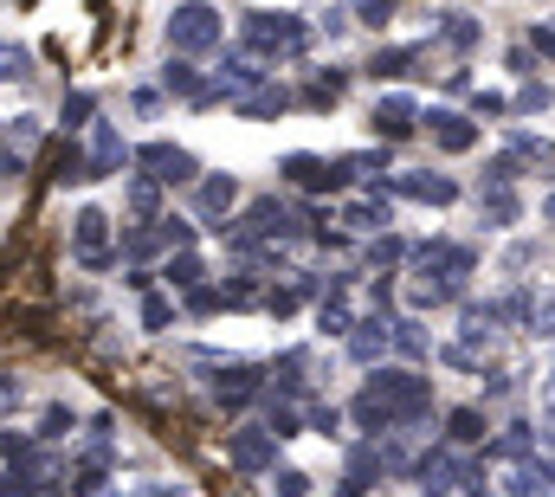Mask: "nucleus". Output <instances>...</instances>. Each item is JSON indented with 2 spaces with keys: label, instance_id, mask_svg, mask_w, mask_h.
<instances>
[{
  "label": "nucleus",
  "instance_id": "nucleus-1",
  "mask_svg": "<svg viewBox=\"0 0 555 497\" xmlns=\"http://www.w3.org/2000/svg\"><path fill=\"white\" fill-rule=\"evenodd\" d=\"M426 407H433V387H426L420 374H375V381L362 387V400H356V420H362L369 433H382V426L420 420Z\"/></svg>",
  "mask_w": 555,
  "mask_h": 497
},
{
  "label": "nucleus",
  "instance_id": "nucleus-2",
  "mask_svg": "<svg viewBox=\"0 0 555 497\" xmlns=\"http://www.w3.org/2000/svg\"><path fill=\"white\" fill-rule=\"evenodd\" d=\"M168 46H175V52H207V46H220V13H214L207 0L175 7V13H168Z\"/></svg>",
  "mask_w": 555,
  "mask_h": 497
},
{
  "label": "nucleus",
  "instance_id": "nucleus-3",
  "mask_svg": "<svg viewBox=\"0 0 555 497\" xmlns=\"http://www.w3.org/2000/svg\"><path fill=\"white\" fill-rule=\"evenodd\" d=\"M246 46H253V52H266V59H272V52L291 59V52H304V46H310V33H304L291 13H246Z\"/></svg>",
  "mask_w": 555,
  "mask_h": 497
},
{
  "label": "nucleus",
  "instance_id": "nucleus-4",
  "mask_svg": "<svg viewBox=\"0 0 555 497\" xmlns=\"http://www.w3.org/2000/svg\"><path fill=\"white\" fill-rule=\"evenodd\" d=\"M72 246H78L85 265H111V220H104L98 207H85L78 227H72Z\"/></svg>",
  "mask_w": 555,
  "mask_h": 497
},
{
  "label": "nucleus",
  "instance_id": "nucleus-5",
  "mask_svg": "<svg viewBox=\"0 0 555 497\" xmlns=\"http://www.w3.org/2000/svg\"><path fill=\"white\" fill-rule=\"evenodd\" d=\"M227 453H233V466H240V472H266V466H272V453H278V433L246 426V433H233V439H227Z\"/></svg>",
  "mask_w": 555,
  "mask_h": 497
},
{
  "label": "nucleus",
  "instance_id": "nucleus-6",
  "mask_svg": "<svg viewBox=\"0 0 555 497\" xmlns=\"http://www.w3.org/2000/svg\"><path fill=\"white\" fill-rule=\"evenodd\" d=\"M142 168H155V181H194V155L175 149V142H149L142 149Z\"/></svg>",
  "mask_w": 555,
  "mask_h": 497
},
{
  "label": "nucleus",
  "instance_id": "nucleus-7",
  "mask_svg": "<svg viewBox=\"0 0 555 497\" xmlns=\"http://www.w3.org/2000/svg\"><path fill=\"white\" fill-rule=\"evenodd\" d=\"M426 129H433V142H439V149H452V155H459V149H472V142H478V129L465 124V117H459V111H433V117H426Z\"/></svg>",
  "mask_w": 555,
  "mask_h": 497
},
{
  "label": "nucleus",
  "instance_id": "nucleus-8",
  "mask_svg": "<svg viewBox=\"0 0 555 497\" xmlns=\"http://www.w3.org/2000/svg\"><path fill=\"white\" fill-rule=\"evenodd\" d=\"M395 188H401V194H414V201H433V207L459 201V181H446V175H401Z\"/></svg>",
  "mask_w": 555,
  "mask_h": 497
},
{
  "label": "nucleus",
  "instance_id": "nucleus-9",
  "mask_svg": "<svg viewBox=\"0 0 555 497\" xmlns=\"http://www.w3.org/2000/svg\"><path fill=\"white\" fill-rule=\"evenodd\" d=\"M369 124H375V136H388V142H395V136H408V129H414V104H408V98H382Z\"/></svg>",
  "mask_w": 555,
  "mask_h": 497
},
{
  "label": "nucleus",
  "instance_id": "nucleus-10",
  "mask_svg": "<svg viewBox=\"0 0 555 497\" xmlns=\"http://www.w3.org/2000/svg\"><path fill=\"white\" fill-rule=\"evenodd\" d=\"M214 394H220V400H233V407H240V400H253V394H259V369H220Z\"/></svg>",
  "mask_w": 555,
  "mask_h": 497
},
{
  "label": "nucleus",
  "instance_id": "nucleus-11",
  "mask_svg": "<svg viewBox=\"0 0 555 497\" xmlns=\"http://www.w3.org/2000/svg\"><path fill=\"white\" fill-rule=\"evenodd\" d=\"M117 162H124V142H117V129L98 124V142H91V181H98V175H111Z\"/></svg>",
  "mask_w": 555,
  "mask_h": 497
},
{
  "label": "nucleus",
  "instance_id": "nucleus-12",
  "mask_svg": "<svg viewBox=\"0 0 555 497\" xmlns=\"http://www.w3.org/2000/svg\"><path fill=\"white\" fill-rule=\"evenodd\" d=\"M511 497H555V472L550 466H524V472L511 479Z\"/></svg>",
  "mask_w": 555,
  "mask_h": 497
},
{
  "label": "nucleus",
  "instance_id": "nucleus-13",
  "mask_svg": "<svg viewBox=\"0 0 555 497\" xmlns=\"http://www.w3.org/2000/svg\"><path fill=\"white\" fill-rule=\"evenodd\" d=\"M233 201H240V181H233V175H220V181L201 188V207H207V214H227Z\"/></svg>",
  "mask_w": 555,
  "mask_h": 497
},
{
  "label": "nucleus",
  "instance_id": "nucleus-14",
  "mask_svg": "<svg viewBox=\"0 0 555 497\" xmlns=\"http://www.w3.org/2000/svg\"><path fill=\"white\" fill-rule=\"evenodd\" d=\"M362 362H375L382 349H388V323H356V343H349Z\"/></svg>",
  "mask_w": 555,
  "mask_h": 497
},
{
  "label": "nucleus",
  "instance_id": "nucleus-15",
  "mask_svg": "<svg viewBox=\"0 0 555 497\" xmlns=\"http://www.w3.org/2000/svg\"><path fill=\"white\" fill-rule=\"evenodd\" d=\"M446 426H452V439H459V446H478V439H485V413H478V407H459Z\"/></svg>",
  "mask_w": 555,
  "mask_h": 497
},
{
  "label": "nucleus",
  "instance_id": "nucleus-16",
  "mask_svg": "<svg viewBox=\"0 0 555 497\" xmlns=\"http://www.w3.org/2000/svg\"><path fill=\"white\" fill-rule=\"evenodd\" d=\"M13 78H33V59L20 46H0V85H13Z\"/></svg>",
  "mask_w": 555,
  "mask_h": 497
},
{
  "label": "nucleus",
  "instance_id": "nucleus-17",
  "mask_svg": "<svg viewBox=\"0 0 555 497\" xmlns=\"http://www.w3.org/2000/svg\"><path fill=\"white\" fill-rule=\"evenodd\" d=\"M168 91H181V98H201V85H194V65H181V59H168Z\"/></svg>",
  "mask_w": 555,
  "mask_h": 497
},
{
  "label": "nucleus",
  "instance_id": "nucleus-18",
  "mask_svg": "<svg viewBox=\"0 0 555 497\" xmlns=\"http://www.w3.org/2000/svg\"><path fill=\"white\" fill-rule=\"evenodd\" d=\"M240 111L246 117H272V111H284V91H253V98H240Z\"/></svg>",
  "mask_w": 555,
  "mask_h": 497
},
{
  "label": "nucleus",
  "instance_id": "nucleus-19",
  "mask_svg": "<svg viewBox=\"0 0 555 497\" xmlns=\"http://www.w3.org/2000/svg\"><path fill=\"white\" fill-rule=\"evenodd\" d=\"M414 52H375V78H408Z\"/></svg>",
  "mask_w": 555,
  "mask_h": 497
},
{
  "label": "nucleus",
  "instance_id": "nucleus-20",
  "mask_svg": "<svg viewBox=\"0 0 555 497\" xmlns=\"http://www.w3.org/2000/svg\"><path fill=\"white\" fill-rule=\"evenodd\" d=\"M168 284H181V291H188V284H201V258H194V252H181V258L168 265Z\"/></svg>",
  "mask_w": 555,
  "mask_h": 497
},
{
  "label": "nucleus",
  "instance_id": "nucleus-21",
  "mask_svg": "<svg viewBox=\"0 0 555 497\" xmlns=\"http://www.w3.org/2000/svg\"><path fill=\"white\" fill-rule=\"evenodd\" d=\"M472 39H478V26H472L465 13H452V20H446V46H459V52H465Z\"/></svg>",
  "mask_w": 555,
  "mask_h": 497
},
{
  "label": "nucleus",
  "instance_id": "nucleus-22",
  "mask_svg": "<svg viewBox=\"0 0 555 497\" xmlns=\"http://www.w3.org/2000/svg\"><path fill=\"white\" fill-rule=\"evenodd\" d=\"M530 330H537V336H555V297H537V304H530Z\"/></svg>",
  "mask_w": 555,
  "mask_h": 497
},
{
  "label": "nucleus",
  "instance_id": "nucleus-23",
  "mask_svg": "<svg viewBox=\"0 0 555 497\" xmlns=\"http://www.w3.org/2000/svg\"><path fill=\"white\" fill-rule=\"evenodd\" d=\"M130 207H137V214H155V181H137V188H130Z\"/></svg>",
  "mask_w": 555,
  "mask_h": 497
},
{
  "label": "nucleus",
  "instance_id": "nucleus-24",
  "mask_svg": "<svg viewBox=\"0 0 555 497\" xmlns=\"http://www.w3.org/2000/svg\"><path fill=\"white\" fill-rule=\"evenodd\" d=\"M278 497H310V479H304V472H284V479H278Z\"/></svg>",
  "mask_w": 555,
  "mask_h": 497
},
{
  "label": "nucleus",
  "instance_id": "nucleus-25",
  "mask_svg": "<svg viewBox=\"0 0 555 497\" xmlns=\"http://www.w3.org/2000/svg\"><path fill=\"white\" fill-rule=\"evenodd\" d=\"M388 13H395V0H362V20L369 26H388Z\"/></svg>",
  "mask_w": 555,
  "mask_h": 497
},
{
  "label": "nucleus",
  "instance_id": "nucleus-26",
  "mask_svg": "<svg viewBox=\"0 0 555 497\" xmlns=\"http://www.w3.org/2000/svg\"><path fill=\"white\" fill-rule=\"evenodd\" d=\"M517 104H524V111H543V104H550V85H524V98H517Z\"/></svg>",
  "mask_w": 555,
  "mask_h": 497
},
{
  "label": "nucleus",
  "instance_id": "nucleus-27",
  "mask_svg": "<svg viewBox=\"0 0 555 497\" xmlns=\"http://www.w3.org/2000/svg\"><path fill=\"white\" fill-rule=\"evenodd\" d=\"M142 323H149V330H162V323H168V304H162V297H149V304H142Z\"/></svg>",
  "mask_w": 555,
  "mask_h": 497
},
{
  "label": "nucleus",
  "instance_id": "nucleus-28",
  "mask_svg": "<svg viewBox=\"0 0 555 497\" xmlns=\"http://www.w3.org/2000/svg\"><path fill=\"white\" fill-rule=\"evenodd\" d=\"M530 46H537L543 59H555V33H550V26H537V33H530Z\"/></svg>",
  "mask_w": 555,
  "mask_h": 497
},
{
  "label": "nucleus",
  "instance_id": "nucleus-29",
  "mask_svg": "<svg viewBox=\"0 0 555 497\" xmlns=\"http://www.w3.org/2000/svg\"><path fill=\"white\" fill-rule=\"evenodd\" d=\"M550 220H555V194H550Z\"/></svg>",
  "mask_w": 555,
  "mask_h": 497
}]
</instances>
